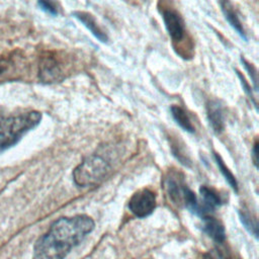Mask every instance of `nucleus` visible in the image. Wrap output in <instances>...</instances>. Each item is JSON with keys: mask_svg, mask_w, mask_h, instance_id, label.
I'll return each instance as SVG.
<instances>
[{"mask_svg": "<svg viewBox=\"0 0 259 259\" xmlns=\"http://www.w3.org/2000/svg\"><path fill=\"white\" fill-rule=\"evenodd\" d=\"M93 229L94 222L88 215L61 218L36 241L32 259H64Z\"/></svg>", "mask_w": 259, "mask_h": 259, "instance_id": "obj_1", "label": "nucleus"}, {"mask_svg": "<svg viewBox=\"0 0 259 259\" xmlns=\"http://www.w3.org/2000/svg\"><path fill=\"white\" fill-rule=\"evenodd\" d=\"M41 119L38 111H29L15 116H5L0 113V153L17 144Z\"/></svg>", "mask_w": 259, "mask_h": 259, "instance_id": "obj_2", "label": "nucleus"}, {"mask_svg": "<svg viewBox=\"0 0 259 259\" xmlns=\"http://www.w3.org/2000/svg\"><path fill=\"white\" fill-rule=\"evenodd\" d=\"M109 170L107 162L97 155L86 157L73 171V179L78 186L98 184Z\"/></svg>", "mask_w": 259, "mask_h": 259, "instance_id": "obj_3", "label": "nucleus"}, {"mask_svg": "<svg viewBox=\"0 0 259 259\" xmlns=\"http://www.w3.org/2000/svg\"><path fill=\"white\" fill-rule=\"evenodd\" d=\"M156 207V196L150 189L144 188L137 191L128 201L130 210L138 218H145L153 212Z\"/></svg>", "mask_w": 259, "mask_h": 259, "instance_id": "obj_4", "label": "nucleus"}, {"mask_svg": "<svg viewBox=\"0 0 259 259\" xmlns=\"http://www.w3.org/2000/svg\"><path fill=\"white\" fill-rule=\"evenodd\" d=\"M162 18L171 39L175 42L182 40L185 35V25L181 15L174 9H164Z\"/></svg>", "mask_w": 259, "mask_h": 259, "instance_id": "obj_5", "label": "nucleus"}, {"mask_svg": "<svg viewBox=\"0 0 259 259\" xmlns=\"http://www.w3.org/2000/svg\"><path fill=\"white\" fill-rule=\"evenodd\" d=\"M72 15L79 20L98 40L101 42H106L108 40L107 34L101 29L92 14L85 11H74Z\"/></svg>", "mask_w": 259, "mask_h": 259, "instance_id": "obj_6", "label": "nucleus"}, {"mask_svg": "<svg viewBox=\"0 0 259 259\" xmlns=\"http://www.w3.org/2000/svg\"><path fill=\"white\" fill-rule=\"evenodd\" d=\"M206 113L212 130L220 134L225 127L224 112L221 103L218 100H209L206 104Z\"/></svg>", "mask_w": 259, "mask_h": 259, "instance_id": "obj_7", "label": "nucleus"}, {"mask_svg": "<svg viewBox=\"0 0 259 259\" xmlns=\"http://www.w3.org/2000/svg\"><path fill=\"white\" fill-rule=\"evenodd\" d=\"M220 6L222 9V12L226 18V20L229 22V24L237 31V33L244 39L247 40V36L243 27V24L240 21V18L234 9V6L229 0H220Z\"/></svg>", "mask_w": 259, "mask_h": 259, "instance_id": "obj_8", "label": "nucleus"}, {"mask_svg": "<svg viewBox=\"0 0 259 259\" xmlns=\"http://www.w3.org/2000/svg\"><path fill=\"white\" fill-rule=\"evenodd\" d=\"M61 69L53 58H44L39 65V78L44 82H55L61 79Z\"/></svg>", "mask_w": 259, "mask_h": 259, "instance_id": "obj_9", "label": "nucleus"}, {"mask_svg": "<svg viewBox=\"0 0 259 259\" xmlns=\"http://www.w3.org/2000/svg\"><path fill=\"white\" fill-rule=\"evenodd\" d=\"M202 230L217 243H222L226 239L225 228L214 218L203 215L202 218Z\"/></svg>", "mask_w": 259, "mask_h": 259, "instance_id": "obj_10", "label": "nucleus"}, {"mask_svg": "<svg viewBox=\"0 0 259 259\" xmlns=\"http://www.w3.org/2000/svg\"><path fill=\"white\" fill-rule=\"evenodd\" d=\"M199 192L201 195V203L200 207L202 210V215H205L206 212L211 211L217 207L218 205L221 204L222 200L220 195L211 188H208L207 186H201L199 188Z\"/></svg>", "mask_w": 259, "mask_h": 259, "instance_id": "obj_11", "label": "nucleus"}, {"mask_svg": "<svg viewBox=\"0 0 259 259\" xmlns=\"http://www.w3.org/2000/svg\"><path fill=\"white\" fill-rule=\"evenodd\" d=\"M171 114L174 118V120L177 122V124L182 127L184 131L188 133H194V126L191 122V119L187 112L178 105H172L171 106Z\"/></svg>", "mask_w": 259, "mask_h": 259, "instance_id": "obj_12", "label": "nucleus"}, {"mask_svg": "<svg viewBox=\"0 0 259 259\" xmlns=\"http://www.w3.org/2000/svg\"><path fill=\"white\" fill-rule=\"evenodd\" d=\"M183 184L174 177H169L166 181V190L171 198V200L174 203H181L182 202V197H183V189H184Z\"/></svg>", "mask_w": 259, "mask_h": 259, "instance_id": "obj_13", "label": "nucleus"}, {"mask_svg": "<svg viewBox=\"0 0 259 259\" xmlns=\"http://www.w3.org/2000/svg\"><path fill=\"white\" fill-rule=\"evenodd\" d=\"M214 160H215V163L220 169V171L222 172V174L224 175L225 179L228 181V183L230 184V186L235 190V191H238V183H237V180L235 178V176L232 174V172L229 170V168L226 166V164L224 163L223 159L221 158V156L217 153H214Z\"/></svg>", "mask_w": 259, "mask_h": 259, "instance_id": "obj_14", "label": "nucleus"}, {"mask_svg": "<svg viewBox=\"0 0 259 259\" xmlns=\"http://www.w3.org/2000/svg\"><path fill=\"white\" fill-rule=\"evenodd\" d=\"M239 214H240L241 222H242V224L245 226V228H246L252 235H254V236L257 238L258 232H257V223H256V220H255V219H252L249 213L244 212V211H240Z\"/></svg>", "mask_w": 259, "mask_h": 259, "instance_id": "obj_15", "label": "nucleus"}, {"mask_svg": "<svg viewBox=\"0 0 259 259\" xmlns=\"http://www.w3.org/2000/svg\"><path fill=\"white\" fill-rule=\"evenodd\" d=\"M236 73H237V76H238V78H239V80H240V82H241V84H242V87H243V89H244L246 95L249 97V99H250L251 102L254 104V106L257 107V101H256V98H255V96H254V93H253V90H252L251 85L246 81L245 77L241 74L240 71L236 70Z\"/></svg>", "mask_w": 259, "mask_h": 259, "instance_id": "obj_16", "label": "nucleus"}, {"mask_svg": "<svg viewBox=\"0 0 259 259\" xmlns=\"http://www.w3.org/2000/svg\"><path fill=\"white\" fill-rule=\"evenodd\" d=\"M241 62L245 68V70L248 72L250 78H251V81L253 82V87H254V90L255 91H258V86H257V70L256 68L253 66V64L249 63L245 58H241Z\"/></svg>", "mask_w": 259, "mask_h": 259, "instance_id": "obj_17", "label": "nucleus"}, {"mask_svg": "<svg viewBox=\"0 0 259 259\" xmlns=\"http://www.w3.org/2000/svg\"><path fill=\"white\" fill-rule=\"evenodd\" d=\"M37 4L40 9L53 16L58 14V7L54 0H37Z\"/></svg>", "mask_w": 259, "mask_h": 259, "instance_id": "obj_18", "label": "nucleus"}, {"mask_svg": "<svg viewBox=\"0 0 259 259\" xmlns=\"http://www.w3.org/2000/svg\"><path fill=\"white\" fill-rule=\"evenodd\" d=\"M257 149H258V143L257 141L255 142L254 146H253V150H252V158H253V162L255 164V166H257V161H258V154H257Z\"/></svg>", "mask_w": 259, "mask_h": 259, "instance_id": "obj_19", "label": "nucleus"}, {"mask_svg": "<svg viewBox=\"0 0 259 259\" xmlns=\"http://www.w3.org/2000/svg\"><path fill=\"white\" fill-rule=\"evenodd\" d=\"M202 259H214L210 254L208 253H205L203 256H202Z\"/></svg>", "mask_w": 259, "mask_h": 259, "instance_id": "obj_20", "label": "nucleus"}]
</instances>
